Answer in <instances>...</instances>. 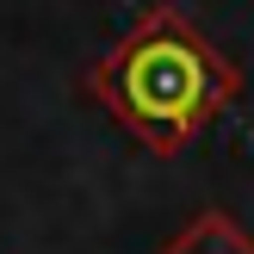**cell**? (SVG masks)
<instances>
[{
  "label": "cell",
  "mask_w": 254,
  "mask_h": 254,
  "mask_svg": "<svg viewBox=\"0 0 254 254\" xmlns=\"http://www.w3.org/2000/svg\"><path fill=\"white\" fill-rule=\"evenodd\" d=\"M81 93L149 155H180L242 99V68L180 6H149L81 74Z\"/></svg>",
  "instance_id": "cell-1"
},
{
  "label": "cell",
  "mask_w": 254,
  "mask_h": 254,
  "mask_svg": "<svg viewBox=\"0 0 254 254\" xmlns=\"http://www.w3.org/2000/svg\"><path fill=\"white\" fill-rule=\"evenodd\" d=\"M161 254H254V236L230 211H198L174 242H161Z\"/></svg>",
  "instance_id": "cell-2"
}]
</instances>
